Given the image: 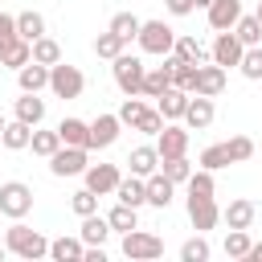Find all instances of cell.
Here are the masks:
<instances>
[{"instance_id":"f5cc1de1","label":"cell","mask_w":262,"mask_h":262,"mask_svg":"<svg viewBox=\"0 0 262 262\" xmlns=\"http://www.w3.org/2000/svg\"><path fill=\"white\" fill-rule=\"evenodd\" d=\"M254 16H258V20H262V0H258V12H254Z\"/></svg>"},{"instance_id":"8d00e7d4","label":"cell","mask_w":262,"mask_h":262,"mask_svg":"<svg viewBox=\"0 0 262 262\" xmlns=\"http://www.w3.org/2000/svg\"><path fill=\"white\" fill-rule=\"evenodd\" d=\"M160 172H164L168 180H176V184H188L192 164H188V156H172V160H160Z\"/></svg>"},{"instance_id":"7dc6e473","label":"cell","mask_w":262,"mask_h":262,"mask_svg":"<svg viewBox=\"0 0 262 262\" xmlns=\"http://www.w3.org/2000/svg\"><path fill=\"white\" fill-rule=\"evenodd\" d=\"M164 8H168L172 16H188V12H192V0H164Z\"/></svg>"},{"instance_id":"d6a6232c","label":"cell","mask_w":262,"mask_h":262,"mask_svg":"<svg viewBox=\"0 0 262 262\" xmlns=\"http://www.w3.org/2000/svg\"><path fill=\"white\" fill-rule=\"evenodd\" d=\"M16 33H20L25 41L45 37V16H41V12H33V8H29V12H20V16H16Z\"/></svg>"},{"instance_id":"ffe728a7","label":"cell","mask_w":262,"mask_h":262,"mask_svg":"<svg viewBox=\"0 0 262 262\" xmlns=\"http://www.w3.org/2000/svg\"><path fill=\"white\" fill-rule=\"evenodd\" d=\"M172 196H176V180H168L164 172H151V176H147V205L168 209V205H172Z\"/></svg>"},{"instance_id":"1f68e13d","label":"cell","mask_w":262,"mask_h":262,"mask_svg":"<svg viewBox=\"0 0 262 262\" xmlns=\"http://www.w3.org/2000/svg\"><path fill=\"white\" fill-rule=\"evenodd\" d=\"M229 164H233L229 143H209V147L201 151V168H209V172H221V168H229Z\"/></svg>"},{"instance_id":"4fadbf2b","label":"cell","mask_w":262,"mask_h":262,"mask_svg":"<svg viewBox=\"0 0 262 262\" xmlns=\"http://www.w3.org/2000/svg\"><path fill=\"white\" fill-rule=\"evenodd\" d=\"M82 176H86V188H94L98 196H106V192H115V188H119V180H123L115 164H90V168H86Z\"/></svg>"},{"instance_id":"d590c367","label":"cell","mask_w":262,"mask_h":262,"mask_svg":"<svg viewBox=\"0 0 262 262\" xmlns=\"http://www.w3.org/2000/svg\"><path fill=\"white\" fill-rule=\"evenodd\" d=\"M33 61H41V66H57V61H61V45H57L53 37H37V41H33Z\"/></svg>"},{"instance_id":"ab89813d","label":"cell","mask_w":262,"mask_h":262,"mask_svg":"<svg viewBox=\"0 0 262 262\" xmlns=\"http://www.w3.org/2000/svg\"><path fill=\"white\" fill-rule=\"evenodd\" d=\"M143 111H147V102H143V94H131L123 106H119V119H123V127H135L139 119H143Z\"/></svg>"},{"instance_id":"30bf717a","label":"cell","mask_w":262,"mask_h":262,"mask_svg":"<svg viewBox=\"0 0 262 262\" xmlns=\"http://www.w3.org/2000/svg\"><path fill=\"white\" fill-rule=\"evenodd\" d=\"M156 151H160V160H172V156H184V151H188V127H176V123H164V131L156 135Z\"/></svg>"},{"instance_id":"816d5d0a","label":"cell","mask_w":262,"mask_h":262,"mask_svg":"<svg viewBox=\"0 0 262 262\" xmlns=\"http://www.w3.org/2000/svg\"><path fill=\"white\" fill-rule=\"evenodd\" d=\"M4 254H8V246H4V242H0V258H4Z\"/></svg>"},{"instance_id":"5b68a950","label":"cell","mask_w":262,"mask_h":262,"mask_svg":"<svg viewBox=\"0 0 262 262\" xmlns=\"http://www.w3.org/2000/svg\"><path fill=\"white\" fill-rule=\"evenodd\" d=\"M49 90L57 94V98H78L82 90H86V78H82V70L78 66H66V61H57V66H49Z\"/></svg>"},{"instance_id":"7c38bea8","label":"cell","mask_w":262,"mask_h":262,"mask_svg":"<svg viewBox=\"0 0 262 262\" xmlns=\"http://www.w3.org/2000/svg\"><path fill=\"white\" fill-rule=\"evenodd\" d=\"M221 90H225V66H217V61H209V66H196V86H192V94L217 98Z\"/></svg>"},{"instance_id":"4dcf8cb0","label":"cell","mask_w":262,"mask_h":262,"mask_svg":"<svg viewBox=\"0 0 262 262\" xmlns=\"http://www.w3.org/2000/svg\"><path fill=\"white\" fill-rule=\"evenodd\" d=\"M172 53H176L180 61H192V66H201L209 49H205V45H201L196 37H180V33H176V45H172Z\"/></svg>"},{"instance_id":"74e56055","label":"cell","mask_w":262,"mask_h":262,"mask_svg":"<svg viewBox=\"0 0 262 262\" xmlns=\"http://www.w3.org/2000/svg\"><path fill=\"white\" fill-rule=\"evenodd\" d=\"M233 33H237L242 45H262V20H258V16H242V20L233 25Z\"/></svg>"},{"instance_id":"f6af8a7d","label":"cell","mask_w":262,"mask_h":262,"mask_svg":"<svg viewBox=\"0 0 262 262\" xmlns=\"http://www.w3.org/2000/svg\"><path fill=\"white\" fill-rule=\"evenodd\" d=\"M164 123H168V119H164L160 111H151V106H147V111H143V119L135 123V131H143V135H160V131H164Z\"/></svg>"},{"instance_id":"7bdbcfd3","label":"cell","mask_w":262,"mask_h":262,"mask_svg":"<svg viewBox=\"0 0 262 262\" xmlns=\"http://www.w3.org/2000/svg\"><path fill=\"white\" fill-rule=\"evenodd\" d=\"M209 254H213V250H209V242H205L201 233H196V237H188V242L180 246V262H205Z\"/></svg>"},{"instance_id":"603a6c76","label":"cell","mask_w":262,"mask_h":262,"mask_svg":"<svg viewBox=\"0 0 262 262\" xmlns=\"http://www.w3.org/2000/svg\"><path fill=\"white\" fill-rule=\"evenodd\" d=\"M16 119L29 123V127H41V123H45V98L20 90V98H16Z\"/></svg>"},{"instance_id":"db71d44e","label":"cell","mask_w":262,"mask_h":262,"mask_svg":"<svg viewBox=\"0 0 262 262\" xmlns=\"http://www.w3.org/2000/svg\"><path fill=\"white\" fill-rule=\"evenodd\" d=\"M4 123H8V119H4V115H0V131H4Z\"/></svg>"},{"instance_id":"c3c4849f","label":"cell","mask_w":262,"mask_h":262,"mask_svg":"<svg viewBox=\"0 0 262 262\" xmlns=\"http://www.w3.org/2000/svg\"><path fill=\"white\" fill-rule=\"evenodd\" d=\"M82 262H106V254H102V246H86V258Z\"/></svg>"},{"instance_id":"52a82bcc","label":"cell","mask_w":262,"mask_h":262,"mask_svg":"<svg viewBox=\"0 0 262 262\" xmlns=\"http://www.w3.org/2000/svg\"><path fill=\"white\" fill-rule=\"evenodd\" d=\"M123 254L131 262H151V258L164 254V242L156 233H147V229H131V233H123Z\"/></svg>"},{"instance_id":"4316f807","label":"cell","mask_w":262,"mask_h":262,"mask_svg":"<svg viewBox=\"0 0 262 262\" xmlns=\"http://www.w3.org/2000/svg\"><path fill=\"white\" fill-rule=\"evenodd\" d=\"M168 86H172V70H168V66H151V70L143 74V90H139V94H143V98H160Z\"/></svg>"},{"instance_id":"8fae6325","label":"cell","mask_w":262,"mask_h":262,"mask_svg":"<svg viewBox=\"0 0 262 262\" xmlns=\"http://www.w3.org/2000/svg\"><path fill=\"white\" fill-rule=\"evenodd\" d=\"M205 16H209V29L225 33V29H233V25L242 20V0H213V4L205 8Z\"/></svg>"},{"instance_id":"e0dca14e","label":"cell","mask_w":262,"mask_h":262,"mask_svg":"<svg viewBox=\"0 0 262 262\" xmlns=\"http://www.w3.org/2000/svg\"><path fill=\"white\" fill-rule=\"evenodd\" d=\"M119 131H123V119L119 115H98L90 123V147H111L119 139Z\"/></svg>"},{"instance_id":"277c9868","label":"cell","mask_w":262,"mask_h":262,"mask_svg":"<svg viewBox=\"0 0 262 262\" xmlns=\"http://www.w3.org/2000/svg\"><path fill=\"white\" fill-rule=\"evenodd\" d=\"M111 70H115V86H119L127 98L143 90V74H147V66H143L135 53H127V49H123V53L115 57V66H111Z\"/></svg>"},{"instance_id":"d6986e66","label":"cell","mask_w":262,"mask_h":262,"mask_svg":"<svg viewBox=\"0 0 262 262\" xmlns=\"http://www.w3.org/2000/svg\"><path fill=\"white\" fill-rule=\"evenodd\" d=\"M115 196L123 201V205H131V209H139V205H147V180L143 176H123L119 180V188H115Z\"/></svg>"},{"instance_id":"8992f818","label":"cell","mask_w":262,"mask_h":262,"mask_svg":"<svg viewBox=\"0 0 262 262\" xmlns=\"http://www.w3.org/2000/svg\"><path fill=\"white\" fill-rule=\"evenodd\" d=\"M90 168V147H70L61 143L53 156H49V172L53 176H82Z\"/></svg>"},{"instance_id":"ee69618b","label":"cell","mask_w":262,"mask_h":262,"mask_svg":"<svg viewBox=\"0 0 262 262\" xmlns=\"http://www.w3.org/2000/svg\"><path fill=\"white\" fill-rule=\"evenodd\" d=\"M225 143H229L233 164H246V160L254 156V139H250V135H233V139H225Z\"/></svg>"},{"instance_id":"ba28073f","label":"cell","mask_w":262,"mask_h":262,"mask_svg":"<svg viewBox=\"0 0 262 262\" xmlns=\"http://www.w3.org/2000/svg\"><path fill=\"white\" fill-rule=\"evenodd\" d=\"M242 53H246V45L237 41V33H233V29L217 33V41H213V49H209V57H213L217 66H225V70L242 66Z\"/></svg>"},{"instance_id":"d4e9b609","label":"cell","mask_w":262,"mask_h":262,"mask_svg":"<svg viewBox=\"0 0 262 262\" xmlns=\"http://www.w3.org/2000/svg\"><path fill=\"white\" fill-rule=\"evenodd\" d=\"M0 143H4L8 151H25V147L33 143V127H29V123H20V119H12V123H4Z\"/></svg>"},{"instance_id":"f546056e","label":"cell","mask_w":262,"mask_h":262,"mask_svg":"<svg viewBox=\"0 0 262 262\" xmlns=\"http://www.w3.org/2000/svg\"><path fill=\"white\" fill-rule=\"evenodd\" d=\"M123 49H127V41H123L115 29H106V33H98V37H94V53H98V57H106V61H115Z\"/></svg>"},{"instance_id":"44dd1931","label":"cell","mask_w":262,"mask_h":262,"mask_svg":"<svg viewBox=\"0 0 262 262\" xmlns=\"http://www.w3.org/2000/svg\"><path fill=\"white\" fill-rule=\"evenodd\" d=\"M49 258H53V262H82V258H86V242L61 233V237L49 242Z\"/></svg>"},{"instance_id":"3957f363","label":"cell","mask_w":262,"mask_h":262,"mask_svg":"<svg viewBox=\"0 0 262 262\" xmlns=\"http://www.w3.org/2000/svg\"><path fill=\"white\" fill-rule=\"evenodd\" d=\"M0 213L12 217V221L29 217V213H33V188H29L25 180H4V184H0Z\"/></svg>"},{"instance_id":"2e32d148","label":"cell","mask_w":262,"mask_h":262,"mask_svg":"<svg viewBox=\"0 0 262 262\" xmlns=\"http://www.w3.org/2000/svg\"><path fill=\"white\" fill-rule=\"evenodd\" d=\"M213 98H205V94H192L188 98V111H184V127L188 131H205L209 123H213Z\"/></svg>"},{"instance_id":"681fc988","label":"cell","mask_w":262,"mask_h":262,"mask_svg":"<svg viewBox=\"0 0 262 262\" xmlns=\"http://www.w3.org/2000/svg\"><path fill=\"white\" fill-rule=\"evenodd\" d=\"M246 262H262V242H254V246H250V254H246Z\"/></svg>"},{"instance_id":"9c48e42d","label":"cell","mask_w":262,"mask_h":262,"mask_svg":"<svg viewBox=\"0 0 262 262\" xmlns=\"http://www.w3.org/2000/svg\"><path fill=\"white\" fill-rule=\"evenodd\" d=\"M188 221H192L196 233H209V229L221 221L217 201H213V196H188Z\"/></svg>"},{"instance_id":"f907efd6","label":"cell","mask_w":262,"mask_h":262,"mask_svg":"<svg viewBox=\"0 0 262 262\" xmlns=\"http://www.w3.org/2000/svg\"><path fill=\"white\" fill-rule=\"evenodd\" d=\"M209 4H213V0H192V8H209Z\"/></svg>"},{"instance_id":"83f0119b","label":"cell","mask_w":262,"mask_h":262,"mask_svg":"<svg viewBox=\"0 0 262 262\" xmlns=\"http://www.w3.org/2000/svg\"><path fill=\"white\" fill-rule=\"evenodd\" d=\"M86 246H102L106 237H111V221L106 217H98V213H90V217H82V233H78Z\"/></svg>"},{"instance_id":"f1b7e54d","label":"cell","mask_w":262,"mask_h":262,"mask_svg":"<svg viewBox=\"0 0 262 262\" xmlns=\"http://www.w3.org/2000/svg\"><path fill=\"white\" fill-rule=\"evenodd\" d=\"M106 221H111V229L115 233H131V229H139V209H131V205H115L111 213H106Z\"/></svg>"},{"instance_id":"9a60e30c","label":"cell","mask_w":262,"mask_h":262,"mask_svg":"<svg viewBox=\"0 0 262 262\" xmlns=\"http://www.w3.org/2000/svg\"><path fill=\"white\" fill-rule=\"evenodd\" d=\"M254 217H258V205L246 201V196H237V201H229V205L221 209V221H225L229 229H250Z\"/></svg>"},{"instance_id":"f35d334b","label":"cell","mask_w":262,"mask_h":262,"mask_svg":"<svg viewBox=\"0 0 262 262\" xmlns=\"http://www.w3.org/2000/svg\"><path fill=\"white\" fill-rule=\"evenodd\" d=\"M250 82H258L262 78V45H246V53H242V66H237Z\"/></svg>"},{"instance_id":"60d3db41","label":"cell","mask_w":262,"mask_h":262,"mask_svg":"<svg viewBox=\"0 0 262 262\" xmlns=\"http://www.w3.org/2000/svg\"><path fill=\"white\" fill-rule=\"evenodd\" d=\"M70 209H74L78 217H90V213H98V192H94V188H82V192H74V196H70Z\"/></svg>"},{"instance_id":"e575fe53","label":"cell","mask_w":262,"mask_h":262,"mask_svg":"<svg viewBox=\"0 0 262 262\" xmlns=\"http://www.w3.org/2000/svg\"><path fill=\"white\" fill-rule=\"evenodd\" d=\"M111 29H115L123 41H135V37H139V29H143V20H139L135 12H115V16H111Z\"/></svg>"},{"instance_id":"6da1fadb","label":"cell","mask_w":262,"mask_h":262,"mask_svg":"<svg viewBox=\"0 0 262 262\" xmlns=\"http://www.w3.org/2000/svg\"><path fill=\"white\" fill-rule=\"evenodd\" d=\"M4 246H8V254L25 258V262H37V258L49 254L45 233H37V229H29V225H20V221H12V225L4 229Z\"/></svg>"},{"instance_id":"cb8c5ba5","label":"cell","mask_w":262,"mask_h":262,"mask_svg":"<svg viewBox=\"0 0 262 262\" xmlns=\"http://www.w3.org/2000/svg\"><path fill=\"white\" fill-rule=\"evenodd\" d=\"M57 135H61V143H70V147H90V123H86V119H61V123H57Z\"/></svg>"},{"instance_id":"ac0fdd59","label":"cell","mask_w":262,"mask_h":262,"mask_svg":"<svg viewBox=\"0 0 262 262\" xmlns=\"http://www.w3.org/2000/svg\"><path fill=\"white\" fill-rule=\"evenodd\" d=\"M16 82H20V90H25V94H41V90L49 86V66L29 61V66H20V70H16Z\"/></svg>"},{"instance_id":"bcb514c9","label":"cell","mask_w":262,"mask_h":262,"mask_svg":"<svg viewBox=\"0 0 262 262\" xmlns=\"http://www.w3.org/2000/svg\"><path fill=\"white\" fill-rule=\"evenodd\" d=\"M20 33H16V16H8V12H0V49L8 45V41H16Z\"/></svg>"},{"instance_id":"b9f144b4","label":"cell","mask_w":262,"mask_h":262,"mask_svg":"<svg viewBox=\"0 0 262 262\" xmlns=\"http://www.w3.org/2000/svg\"><path fill=\"white\" fill-rule=\"evenodd\" d=\"M250 246H254V242H250L246 229H229V233H225V254H229V258H246Z\"/></svg>"},{"instance_id":"836d02e7","label":"cell","mask_w":262,"mask_h":262,"mask_svg":"<svg viewBox=\"0 0 262 262\" xmlns=\"http://www.w3.org/2000/svg\"><path fill=\"white\" fill-rule=\"evenodd\" d=\"M29 147H33V156H45V160H49V156L61 147V135H57V127H53V131H41V127H33V143H29Z\"/></svg>"},{"instance_id":"7402d4cb","label":"cell","mask_w":262,"mask_h":262,"mask_svg":"<svg viewBox=\"0 0 262 262\" xmlns=\"http://www.w3.org/2000/svg\"><path fill=\"white\" fill-rule=\"evenodd\" d=\"M127 168L135 172V176H151V172H160V151L151 147V143H143V147H135L131 156H127Z\"/></svg>"},{"instance_id":"484cf974","label":"cell","mask_w":262,"mask_h":262,"mask_svg":"<svg viewBox=\"0 0 262 262\" xmlns=\"http://www.w3.org/2000/svg\"><path fill=\"white\" fill-rule=\"evenodd\" d=\"M29 61H33V41H25V37H16L0 49V66H8V70H20Z\"/></svg>"},{"instance_id":"7a4b0ae2","label":"cell","mask_w":262,"mask_h":262,"mask_svg":"<svg viewBox=\"0 0 262 262\" xmlns=\"http://www.w3.org/2000/svg\"><path fill=\"white\" fill-rule=\"evenodd\" d=\"M135 41H139L143 53H151V57H168L172 45H176V29H172L168 20H143V29H139Z\"/></svg>"},{"instance_id":"5bb4252c","label":"cell","mask_w":262,"mask_h":262,"mask_svg":"<svg viewBox=\"0 0 262 262\" xmlns=\"http://www.w3.org/2000/svg\"><path fill=\"white\" fill-rule=\"evenodd\" d=\"M188 90H180V86H168L160 98H156V111L168 119V123H176V119H184V111H188Z\"/></svg>"}]
</instances>
